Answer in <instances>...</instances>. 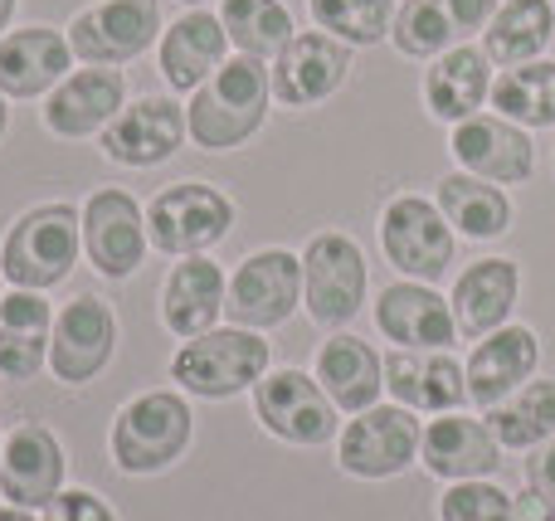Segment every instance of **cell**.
<instances>
[{
	"instance_id": "obj_26",
	"label": "cell",
	"mask_w": 555,
	"mask_h": 521,
	"mask_svg": "<svg viewBox=\"0 0 555 521\" xmlns=\"http://www.w3.org/2000/svg\"><path fill=\"white\" fill-rule=\"evenodd\" d=\"M502 444L498 434L488 429V419H468V415H439L429 429H424V444L420 458L434 478L443 483H468V478H488L498 473L502 464Z\"/></svg>"
},
{
	"instance_id": "obj_35",
	"label": "cell",
	"mask_w": 555,
	"mask_h": 521,
	"mask_svg": "<svg viewBox=\"0 0 555 521\" xmlns=\"http://www.w3.org/2000/svg\"><path fill=\"white\" fill-rule=\"evenodd\" d=\"M488 429L498 434L502 448H541L555 439V380H527L517 395L492 405Z\"/></svg>"
},
{
	"instance_id": "obj_13",
	"label": "cell",
	"mask_w": 555,
	"mask_h": 521,
	"mask_svg": "<svg viewBox=\"0 0 555 521\" xmlns=\"http://www.w3.org/2000/svg\"><path fill=\"white\" fill-rule=\"evenodd\" d=\"M117 356V317L107 302H98L93 292H78L74 302H64V312L54 317V337H49V370L64 386H88L98 380Z\"/></svg>"
},
{
	"instance_id": "obj_4",
	"label": "cell",
	"mask_w": 555,
	"mask_h": 521,
	"mask_svg": "<svg viewBox=\"0 0 555 521\" xmlns=\"http://www.w3.org/2000/svg\"><path fill=\"white\" fill-rule=\"evenodd\" d=\"M269 361H273V351H269V341H263V331L215 327V331H205V337L181 341V351L171 356V380L185 395L234 400L269 376Z\"/></svg>"
},
{
	"instance_id": "obj_3",
	"label": "cell",
	"mask_w": 555,
	"mask_h": 521,
	"mask_svg": "<svg viewBox=\"0 0 555 521\" xmlns=\"http://www.w3.org/2000/svg\"><path fill=\"white\" fill-rule=\"evenodd\" d=\"M191 434H195L191 405L176 390H146V395L127 400L117 409L113 434H107V454H113L117 473L146 478L171 468L191 448Z\"/></svg>"
},
{
	"instance_id": "obj_40",
	"label": "cell",
	"mask_w": 555,
	"mask_h": 521,
	"mask_svg": "<svg viewBox=\"0 0 555 521\" xmlns=\"http://www.w3.org/2000/svg\"><path fill=\"white\" fill-rule=\"evenodd\" d=\"M512 521H555V507L537 493V487H527V493L512 497Z\"/></svg>"
},
{
	"instance_id": "obj_14",
	"label": "cell",
	"mask_w": 555,
	"mask_h": 521,
	"mask_svg": "<svg viewBox=\"0 0 555 521\" xmlns=\"http://www.w3.org/2000/svg\"><path fill=\"white\" fill-rule=\"evenodd\" d=\"M269 78L278 107H317L351 78V44L332 39L326 29H302L269 64Z\"/></svg>"
},
{
	"instance_id": "obj_41",
	"label": "cell",
	"mask_w": 555,
	"mask_h": 521,
	"mask_svg": "<svg viewBox=\"0 0 555 521\" xmlns=\"http://www.w3.org/2000/svg\"><path fill=\"white\" fill-rule=\"evenodd\" d=\"M0 521H39V517L25 512V507H10V503H5V507H0Z\"/></svg>"
},
{
	"instance_id": "obj_24",
	"label": "cell",
	"mask_w": 555,
	"mask_h": 521,
	"mask_svg": "<svg viewBox=\"0 0 555 521\" xmlns=\"http://www.w3.org/2000/svg\"><path fill=\"white\" fill-rule=\"evenodd\" d=\"M127 107V78L117 68H78L44 97V127L54 136H93Z\"/></svg>"
},
{
	"instance_id": "obj_21",
	"label": "cell",
	"mask_w": 555,
	"mask_h": 521,
	"mask_svg": "<svg viewBox=\"0 0 555 521\" xmlns=\"http://www.w3.org/2000/svg\"><path fill=\"white\" fill-rule=\"evenodd\" d=\"M541 366V341L531 327H498L478 341V351L468 356V405H478L488 415L492 405H502L507 395H517L527 380H537Z\"/></svg>"
},
{
	"instance_id": "obj_18",
	"label": "cell",
	"mask_w": 555,
	"mask_h": 521,
	"mask_svg": "<svg viewBox=\"0 0 555 521\" xmlns=\"http://www.w3.org/2000/svg\"><path fill=\"white\" fill-rule=\"evenodd\" d=\"M385 390L395 405L414 415H453L468 405V370L453 351H390L385 356Z\"/></svg>"
},
{
	"instance_id": "obj_39",
	"label": "cell",
	"mask_w": 555,
	"mask_h": 521,
	"mask_svg": "<svg viewBox=\"0 0 555 521\" xmlns=\"http://www.w3.org/2000/svg\"><path fill=\"white\" fill-rule=\"evenodd\" d=\"M527 487H537V493L555 507V439L541 444L537 458H527Z\"/></svg>"
},
{
	"instance_id": "obj_1",
	"label": "cell",
	"mask_w": 555,
	"mask_h": 521,
	"mask_svg": "<svg viewBox=\"0 0 555 521\" xmlns=\"http://www.w3.org/2000/svg\"><path fill=\"white\" fill-rule=\"evenodd\" d=\"M273 107V78L263 58L230 54L220 64V74L205 78L185 103V127L191 142L201 152H234L249 136H259V127L269 122Z\"/></svg>"
},
{
	"instance_id": "obj_34",
	"label": "cell",
	"mask_w": 555,
	"mask_h": 521,
	"mask_svg": "<svg viewBox=\"0 0 555 521\" xmlns=\"http://www.w3.org/2000/svg\"><path fill=\"white\" fill-rule=\"evenodd\" d=\"M220 25L240 54L263 58V64H273L297 35L283 0H220Z\"/></svg>"
},
{
	"instance_id": "obj_36",
	"label": "cell",
	"mask_w": 555,
	"mask_h": 521,
	"mask_svg": "<svg viewBox=\"0 0 555 521\" xmlns=\"http://www.w3.org/2000/svg\"><path fill=\"white\" fill-rule=\"evenodd\" d=\"M307 15L317 29L351 49L380 44L395 29V0H307Z\"/></svg>"
},
{
	"instance_id": "obj_33",
	"label": "cell",
	"mask_w": 555,
	"mask_h": 521,
	"mask_svg": "<svg viewBox=\"0 0 555 521\" xmlns=\"http://www.w3.org/2000/svg\"><path fill=\"white\" fill-rule=\"evenodd\" d=\"M488 97L498 117L527 127V132H546V127H555V64L551 58H537V64L502 68L492 78Z\"/></svg>"
},
{
	"instance_id": "obj_20",
	"label": "cell",
	"mask_w": 555,
	"mask_h": 521,
	"mask_svg": "<svg viewBox=\"0 0 555 521\" xmlns=\"http://www.w3.org/2000/svg\"><path fill=\"white\" fill-rule=\"evenodd\" d=\"M375 327L385 341L404 351H449L459 337V322H453L449 298L429 288V283L400 278L375 298Z\"/></svg>"
},
{
	"instance_id": "obj_37",
	"label": "cell",
	"mask_w": 555,
	"mask_h": 521,
	"mask_svg": "<svg viewBox=\"0 0 555 521\" xmlns=\"http://www.w3.org/2000/svg\"><path fill=\"white\" fill-rule=\"evenodd\" d=\"M439 521H512V493H502L492 478L449 483L439 497Z\"/></svg>"
},
{
	"instance_id": "obj_25",
	"label": "cell",
	"mask_w": 555,
	"mask_h": 521,
	"mask_svg": "<svg viewBox=\"0 0 555 521\" xmlns=\"http://www.w3.org/2000/svg\"><path fill=\"white\" fill-rule=\"evenodd\" d=\"M230 302V278L220 273V263H210L205 253L171 263L162 283V322L166 331H176L181 341L205 337L220 327V312Z\"/></svg>"
},
{
	"instance_id": "obj_31",
	"label": "cell",
	"mask_w": 555,
	"mask_h": 521,
	"mask_svg": "<svg viewBox=\"0 0 555 521\" xmlns=\"http://www.w3.org/2000/svg\"><path fill=\"white\" fill-rule=\"evenodd\" d=\"M555 39V5L551 0H502L482 29V54L502 68L537 64Z\"/></svg>"
},
{
	"instance_id": "obj_2",
	"label": "cell",
	"mask_w": 555,
	"mask_h": 521,
	"mask_svg": "<svg viewBox=\"0 0 555 521\" xmlns=\"http://www.w3.org/2000/svg\"><path fill=\"white\" fill-rule=\"evenodd\" d=\"M78 253H83V210L68 200L29 205L0 239V273L10 288L44 292L74 273Z\"/></svg>"
},
{
	"instance_id": "obj_22",
	"label": "cell",
	"mask_w": 555,
	"mask_h": 521,
	"mask_svg": "<svg viewBox=\"0 0 555 521\" xmlns=\"http://www.w3.org/2000/svg\"><path fill=\"white\" fill-rule=\"evenodd\" d=\"M230 58V35H224L220 15L205 5L176 15V25L162 29V44H156V64L171 93H195L205 78L220 74V64Z\"/></svg>"
},
{
	"instance_id": "obj_12",
	"label": "cell",
	"mask_w": 555,
	"mask_h": 521,
	"mask_svg": "<svg viewBox=\"0 0 555 521\" xmlns=\"http://www.w3.org/2000/svg\"><path fill=\"white\" fill-rule=\"evenodd\" d=\"M146 249H152V239H146V210L132 200V195L117 191V185H103V191L88 195L83 253L103 278H113V283L132 278V273L142 269Z\"/></svg>"
},
{
	"instance_id": "obj_42",
	"label": "cell",
	"mask_w": 555,
	"mask_h": 521,
	"mask_svg": "<svg viewBox=\"0 0 555 521\" xmlns=\"http://www.w3.org/2000/svg\"><path fill=\"white\" fill-rule=\"evenodd\" d=\"M15 5H20V0H0V35H5L10 19H15Z\"/></svg>"
},
{
	"instance_id": "obj_11",
	"label": "cell",
	"mask_w": 555,
	"mask_h": 521,
	"mask_svg": "<svg viewBox=\"0 0 555 521\" xmlns=\"http://www.w3.org/2000/svg\"><path fill=\"white\" fill-rule=\"evenodd\" d=\"M380 249L404 278L439 283L453 269V230L424 195H395L380 214Z\"/></svg>"
},
{
	"instance_id": "obj_17",
	"label": "cell",
	"mask_w": 555,
	"mask_h": 521,
	"mask_svg": "<svg viewBox=\"0 0 555 521\" xmlns=\"http://www.w3.org/2000/svg\"><path fill=\"white\" fill-rule=\"evenodd\" d=\"M492 10H498L492 0H404L395 10L390 44L404 58H439L468 44L473 35H482Z\"/></svg>"
},
{
	"instance_id": "obj_15",
	"label": "cell",
	"mask_w": 555,
	"mask_h": 521,
	"mask_svg": "<svg viewBox=\"0 0 555 521\" xmlns=\"http://www.w3.org/2000/svg\"><path fill=\"white\" fill-rule=\"evenodd\" d=\"M98 136H103L98 146H103L107 161L137 166V171H142V166L171 161V156L181 152V142L191 136V127H185V107L176 103V97L152 93V97L127 103Z\"/></svg>"
},
{
	"instance_id": "obj_23",
	"label": "cell",
	"mask_w": 555,
	"mask_h": 521,
	"mask_svg": "<svg viewBox=\"0 0 555 521\" xmlns=\"http://www.w3.org/2000/svg\"><path fill=\"white\" fill-rule=\"evenodd\" d=\"M74 68L68 35L54 25H25L0 35V93L5 97H44Z\"/></svg>"
},
{
	"instance_id": "obj_38",
	"label": "cell",
	"mask_w": 555,
	"mask_h": 521,
	"mask_svg": "<svg viewBox=\"0 0 555 521\" xmlns=\"http://www.w3.org/2000/svg\"><path fill=\"white\" fill-rule=\"evenodd\" d=\"M44 521H117V512L98 493H88V487H64L44 507Z\"/></svg>"
},
{
	"instance_id": "obj_30",
	"label": "cell",
	"mask_w": 555,
	"mask_h": 521,
	"mask_svg": "<svg viewBox=\"0 0 555 521\" xmlns=\"http://www.w3.org/2000/svg\"><path fill=\"white\" fill-rule=\"evenodd\" d=\"M49 337H54V312L39 292H5L0 298V376L35 380L49 366Z\"/></svg>"
},
{
	"instance_id": "obj_28",
	"label": "cell",
	"mask_w": 555,
	"mask_h": 521,
	"mask_svg": "<svg viewBox=\"0 0 555 521\" xmlns=\"http://www.w3.org/2000/svg\"><path fill=\"white\" fill-rule=\"evenodd\" d=\"M488 93H492V58L482 54V44H459L449 54L429 58V68H424V107L449 127L478 117Z\"/></svg>"
},
{
	"instance_id": "obj_5",
	"label": "cell",
	"mask_w": 555,
	"mask_h": 521,
	"mask_svg": "<svg viewBox=\"0 0 555 521\" xmlns=\"http://www.w3.org/2000/svg\"><path fill=\"white\" fill-rule=\"evenodd\" d=\"M365 288H371V269L365 253L351 234L326 230L312 234L302 249V308L317 327H346L356 312L365 308Z\"/></svg>"
},
{
	"instance_id": "obj_43",
	"label": "cell",
	"mask_w": 555,
	"mask_h": 521,
	"mask_svg": "<svg viewBox=\"0 0 555 521\" xmlns=\"http://www.w3.org/2000/svg\"><path fill=\"white\" fill-rule=\"evenodd\" d=\"M5 127H10V97L0 93V136H5Z\"/></svg>"
},
{
	"instance_id": "obj_27",
	"label": "cell",
	"mask_w": 555,
	"mask_h": 521,
	"mask_svg": "<svg viewBox=\"0 0 555 521\" xmlns=\"http://www.w3.org/2000/svg\"><path fill=\"white\" fill-rule=\"evenodd\" d=\"M312 376H317V386L326 390V400H332L341 415H361V409L380 405L385 361L375 356L371 341L351 337V331H336L332 341H322Z\"/></svg>"
},
{
	"instance_id": "obj_7",
	"label": "cell",
	"mask_w": 555,
	"mask_h": 521,
	"mask_svg": "<svg viewBox=\"0 0 555 521\" xmlns=\"http://www.w3.org/2000/svg\"><path fill=\"white\" fill-rule=\"evenodd\" d=\"M162 0H93L68 19V49L88 68H117L162 44Z\"/></svg>"
},
{
	"instance_id": "obj_29",
	"label": "cell",
	"mask_w": 555,
	"mask_h": 521,
	"mask_svg": "<svg viewBox=\"0 0 555 521\" xmlns=\"http://www.w3.org/2000/svg\"><path fill=\"white\" fill-rule=\"evenodd\" d=\"M521 292V269L512 259H478L459 273L453 283V322H459L463 337H488V331L507 327L512 308H517Z\"/></svg>"
},
{
	"instance_id": "obj_19",
	"label": "cell",
	"mask_w": 555,
	"mask_h": 521,
	"mask_svg": "<svg viewBox=\"0 0 555 521\" xmlns=\"http://www.w3.org/2000/svg\"><path fill=\"white\" fill-rule=\"evenodd\" d=\"M64 444L49 434L44 425H20L10 429L5 448H0V497L10 507H49L64 493Z\"/></svg>"
},
{
	"instance_id": "obj_6",
	"label": "cell",
	"mask_w": 555,
	"mask_h": 521,
	"mask_svg": "<svg viewBox=\"0 0 555 521\" xmlns=\"http://www.w3.org/2000/svg\"><path fill=\"white\" fill-rule=\"evenodd\" d=\"M234 230V200L210 181H176L146 205V239L171 259L205 253Z\"/></svg>"
},
{
	"instance_id": "obj_45",
	"label": "cell",
	"mask_w": 555,
	"mask_h": 521,
	"mask_svg": "<svg viewBox=\"0 0 555 521\" xmlns=\"http://www.w3.org/2000/svg\"><path fill=\"white\" fill-rule=\"evenodd\" d=\"M0 448H5V439H0Z\"/></svg>"
},
{
	"instance_id": "obj_10",
	"label": "cell",
	"mask_w": 555,
	"mask_h": 521,
	"mask_svg": "<svg viewBox=\"0 0 555 521\" xmlns=\"http://www.w3.org/2000/svg\"><path fill=\"white\" fill-rule=\"evenodd\" d=\"M302 302V259L287 249H259L249 259H240V269L230 273V302L224 317L234 327L249 331H273Z\"/></svg>"
},
{
	"instance_id": "obj_44",
	"label": "cell",
	"mask_w": 555,
	"mask_h": 521,
	"mask_svg": "<svg viewBox=\"0 0 555 521\" xmlns=\"http://www.w3.org/2000/svg\"><path fill=\"white\" fill-rule=\"evenodd\" d=\"M185 5H191V10H195V5H205V0H185Z\"/></svg>"
},
{
	"instance_id": "obj_9",
	"label": "cell",
	"mask_w": 555,
	"mask_h": 521,
	"mask_svg": "<svg viewBox=\"0 0 555 521\" xmlns=\"http://www.w3.org/2000/svg\"><path fill=\"white\" fill-rule=\"evenodd\" d=\"M254 419L269 429L273 439L297 448H317L336 439V405L326 400V390L317 386V376L297 366L269 370L254 386Z\"/></svg>"
},
{
	"instance_id": "obj_16",
	"label": "cell",
	"mask_w": 555,
	"mask_h": 521,
	"mask_svg": "<svg viewBox=\"0 0 555 521\" xmlns=\"http://www.w3.org/2000/svg\"><path fill=\"white\" fill-rule=\"evenodd\" d=\"M453 161L468 175H482L492 185H521L537 171V146H531V132L507 117H468V122L453 127L449 136Z\"/></svg>"
},
{
	"instance_id": "obj_8",
	"label": "cell",
	"mask_w": 555,
	"mask_h": 521,
	"mask_svg": "<svg viewBox=\"0 0 555 521\" xmlns=\"http://www.w3.org/2000/svg\"><path fill=\"white\" fill-rule=\"evenodd\" d=\"M424 425L404 405H371L336 434V468L365 483L395 478L420 458Z\"/></svg>"
},
{
	"instance_id": "obj_32",
	"label": "cell",
	"mask_w": 555,
	"mask_h": 521,
	"mask_svg": "<svg viewBox=\"0 0 555 521\" xmlns=\"http://www.w3.org/2000/svg\"><path fill=\"white\" fill-rule=\"evenodd\" d=\"M453 234L463 239H502L512 230V200L502 185L482 181V175H468V171H449L439 181V200Z\"/></svg>"
}]
</instances>
